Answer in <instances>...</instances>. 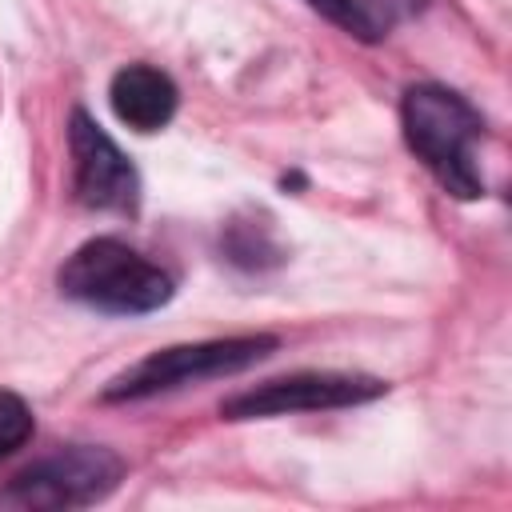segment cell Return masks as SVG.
<instances>
[{
	"mask_svg": "<svg viewBox=\"0 0 512 512\" xmlns=\"http://www.w3.org/2000/svg\"><path fill=\"white\" fill-rule=\"evenodd\" d=\"M404 140L416 152V160L460 200H472L484 192L480 168H476V144L484 136L480 112L452 88L440 84H416L404 92L400 104Z\"/></svg>",
	"mask_w": 512,
	"mask_h": 512,
	"instance_id": "cell-1",
	"label": "cell"
},
{
	"mask_svg": "<svg viewBox=\"0 0 512 512\" xmlns=\"http://www.w3.org/2000/svg\"><path fill=\"white\" fill-rule=\"evenodd\" d=\"M60 288L64 296L116 316L152 312L172 300V276L112 236L80 244L60 268Z\"/></svg>",
	"mask_w": 512,
	"mask_h": 512,
	"instance_id": "cell-2",
	"label": "cell"
},
{
	"mask_svg": "<svg viewBox=\"0 0 512 512\" xmlns=\"http://www.w3.org/2000/svg\"><path fill=\"white\" fill-rule=\"evenodd\" d=\"M272 348H276L272 336H228V340H200V344L160 348V352L144 356L140 364H132L124 376H116L108 384L104 400H140V396H156V392H168V388H180V384L228 376V372H240V368L256 364Z\"/></svg>",
	"mask_w": 512,
	"mask_h": 512,
	"instance_id": "cell-3",
	"label": "cell"
},
{
	"mask_svg": "<svg viewBox=\"0 0 512 512\" xmlns=\"http://www.w3.org/2000/svg\"><path fill=\"white\" fill-rule=\"evenodd\" d=\"M384 384L372 376H344V372H296L268 380L260 388H248L220 404V416L228 420H252V416H284V412H316V408H344L380 396Z\"/></svg>",
	"mask_w": 512,
	"mask_h": 512,
	"instance_id": "cell-4",
	"label": "cell"
},
{
	"mask_svg": "<svg viewBox=\"0 0 512 512\" xmlns=\"http://www.w3.org/2000/svg\"><path fill=\"white\" fill-rule=\"evenodd\" d=\"M68 148H72V172H76V200L84 208H100V212L136 208L140 200L136 168L112 144V136L80 108L72 112V124H68Z\"/></svg>",
	"mask_w": 512,
	"mask_h": 512,
	"instance_id": "cell-5",
	"label": "cell"
},
{
	"mask_svg": "<svg viewBox=\"0 0 512 512\" xmlns=\"http://www.w3.org/2000/svg\"><path fill=\"white\" fill-rule=\"evenodd\" d=\"M120 476V460L104 448H64L16 476L12 496L36 508H72L104 496Z\"/></svg>",
	"mask_w": 512,
	"mask_h": 512,
	"instance_id": "cell-6",
	"label": "cell"
},
{
	"mask_svg": "<svg viewBox=\"0 0 512 512\" xmlns=\"http://www.w3.org/2000/svg\"><path fill=\"white\" fill-rule=\"evenodd\" d=\"M112 112L136 132H160L176 112V84L152 64H128L108 84Z\"/></svg>",
	"mask_w": 512,
	"mask_h": 512,
	"instance_id": "cell-7",
	"label": "cell"
},
{
	"mask_svg": "<svg viewBox=\"0 0 512 512\" xmlns=\"http://www.w3.org/2000/svg\"><path fill=\"white\" fill-rule=\"evenodd\" d=\"M320 16H328L336 28L352 32L356 40H384L396 24L420 12L424 0H308Z\"/></svg>",
	"mask_w": 512,
	"mask_h": 512,
	"instance_id": "cell-8",
	"label": "cell"
},
{
	"mask_svg": "<svg viewBox=\"0 0 512 512\" xmlns=\"http://www.w3.org/2000/svg\"><path fill=\"white\" fill-rule=\"evenodd\" d=\"M32 436V412L16 392H0V460L24 448Z\"/></svg>",
	"mask_w": 512,
	"mask_h": 512,
	"instance_id": "cell-9",
	"label": "cell"
}]
</instances>
